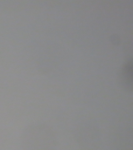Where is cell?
<instances>
[{"instance_id":"6da1fadb","label":"cell","mask_w":133,"mask_h":150,"mask_svg":"<svg viewBox=\"0 0 133 150\" xmlns=\"http://www.w3.org/2000/svg\"><path fill=\"white\" fill-rule=\"evenodd\" d=\"M121 79L125 87L129 90L132 89V59L128 60L124 66L121 73Z\"/></svg>"}]
</instances>
